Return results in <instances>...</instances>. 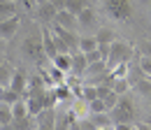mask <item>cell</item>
Returning a JSON list of instances; mask_svg holds the SVG:
<instances>
[{"instance_id":"cell-17","label":"cell","mask_w":151,"mask_h":130,"mask_svg":"<svg viewBox=\"0 0 151 130\" xmlns=\"http://www.w3.org/2000/svg\"><path fill=\"white\" fill-rule=\"evenodd\" d=\"M98 37L95 35H81L79 37V51H84V54H88V51H93V49H98Z\"/></svg>"},{"instance_id":"cell-12","label":"cell","mask_w":151,"mask_h":130,"mask_svg":"<svg viewBox=\"0 0 151 130\" xmlns=\"http://www.w3.org/2000/svg\"><path fill=\"white\" fill-rule=\"evenodd\" d=\"M56 23H60V26H65V28H70V30H75L77 26H79V21H77V14H72V12H68V9H58L56 19H54Z\"/></svg>"},{"instance_id":"cell-11","label":"cell","mask_w":151,"mask_h":130,"mask_svg":"<svg viewBox=\"0 0 151 130\" xmlns=\"http://www.w3.org/2000/svg\"><path fill=\"white\" fill-rule=\"evenodd\" d=\"M51 63L56 65V68H60L63 72H72V51H60V54H56L54 58H51Z\"/></svg>"},{"instance_id":"cell-4","label":"cell","mask_w":151,"mask_h":130,"mask_svg":"<svg viewBox=\"0 0 151 130\" xmlns=\"http://www.w3.org/2000/svg\"><path fill=\"white\" fill-rule=\"evenodd\" d=\"M21 51L28 56V58H33V60H37L40 65L44 63V58H47V54H44V42H42V30H40V35H28L26 40H23V44H21Z\"/></svg>"},{"instance_id":"cell-27","label":"cell","mask_w":151,"mask_h":130,"mask_svg":"<svg viewBox=\"0 0 151 130\" xmlns=\"http://www.w3.org/2000/svg\"><path fill=\"white\" fill-rule=\"evenodd\" d=\"M54 5H56L58 9H65V5H68V0H51Z\"/></svg>"},{"instance_id":"cell-8","label":"cell","mask_w":151,"mask_h":130,"mask_svg":"<svg viewBox=\"0 0 151 130\" xmlns=\"http://www.w3.org/2000/svg\"><path fill=\"white\" fill-rule=\"evenodd\" d=\"M77 21L81 28H91V26H98V12H95L91 5H86L79 14H77Z\"/></svg>"},{"instance_id":"cell-9","label":"cell","mask_w":151,"mask_h":130,"mask_svg":"<svg viewBox=\"0 0 151 130\" xmlns=\"http://www.w3.org/2000/svg\"><path fill=\"white\" fill-rule=\"evenodd\" d=\"M56 14H58V7L51 2V0L37 5V19L42 21V23H51V21L56 19Z\"/></svg>"},{"instance_id":"cell-29","label":"cell","mask_w":151,"mask_h":130,"mask_svg":"<svg viewBox=\"0 0 151 130\" xmlns=\"http://www.w3.org/2000/svg\"><path fill=\"white\" fill-rule=\"evenodd\" d=\"M5 19H7V17H5V14H0V23H2V21H5Z\"/></svg>"},{"instance_id":"cell-2","label":"cell","mask_w":151,"mask_h":130,"mask_svg":"<svg viewBox=\"0 0 151 130\" xmlns=\"http://www.w3.org/2000/svg\"><path fill=\"white\" fill-rule=\"evenodd\" d=\"M132 56H135V44L126 42V40H114L109 47V56H107V68L112 70L119 63H130Z\"/></svg>"},{"instance_id":"cell-24","label":"cell","mask_w":151,"mask_h":130,"mask_svg":"<svg viewBox=\"0 0 151 130\" xmlns=\"http://www.w3.org/2000/svg\"><path fill=\"white\" fill-rule=\"evenodd\" d=\"M137 51L142 56H151V40H142V42L137 44Z\"/></svg>"},{"instance_id":"cell-22","label":"cell","mask_w":151,"mask_h":130,"mask_svg":"<svg viewBox=\"0 0 151 130\" xmlns=\"http://www.w3.org/2000/svg\"><path fill=\"white\" fill-rule=\"evenodd\" d=\"M84 7H86V0H68V5H65V9L72 14H79Z\"/></svg>"},{"instance_id":"cell-18","label":"cell","mask_w":151,"mask_h":130,"mask_svg":"<svg viewBox=\"0 0 151 130\" xmlns=\"http://www.w3.org/2000/svg\"><path fill=\"white\" fill-rule=\"evenodd\" d=\"M95 37H98V42H100V44H112L114 40H116L114 30H112V28H107V26H100V28H98V33H95Z\"/></svg>"},{"instance_id":"cell-3","label":"cell","mask_w":151,"mask_h":130,"mask_svg":"<svg viewBox=\"0 0 151 130\" xmlns=\"http://www.w3.org/2000/svg\"><path fill=\"white\" fill-rule=\"evenodd\" d=\"M102 9L114 21H130L132 19V0H100Z\"/></svg>"},{"instance_id":"cell-10","label":"cell","mask_w":151,"mask_h":130,"mask_svg":"<svg viewBox=\"0 0 151 130\" xmlns=\"http://www.w3.org/2000/svg\"><path fill=\"white\" fill-rule=\"evenodd\" d=\"M86 68H88L86 54H84V51H75V54H72V74L84 77V74H86Z\"/></svg>"},{"instance_id":"cell-34","label":"cell","mask_w":151,"mask_h":130,"mask_svg":"<svg viewBox=\"0 0 151 130\" xmlns=\"http://www.w3.org/2000/svg\"><path fill=\"white\" fill-rule=\"evenodd\" d=\"M0 93H2V86H0Z\"/></svg>"},{"instance_id":"cell-25","label":"cell","mask_w":151,"mask_h":130,"mask_svg":"<svg viewBox=\"0 0 151 130\" xmlns=\"http://www.w3.org/2000/svg\"><path fill=\"white\" fill-rule=\"evenodd\" d=\"M86 58H88V63H98V60H105V58H102V54H100V49H93V51H88V54H86Z\"/></svg>"},{"instance_id":"cell-33","label":"cell","mask_w":151,"mask_h":130,"mask_svg":"<svg viewBox=\"0 0 151 130\" xmlns=\"http://www.w3.org/2000/svg\"><path fill=\"white\" fill-rule=\"evenodd\" d=\"M0 130H2V123H0Z\"/></svg>"},{"instance_id":"cell-15","label":"cell","mask_w":151,"mask_h":130,"mask_svg":"<svg viewBox=\"0 0 151 130\" xmlns=\"http://www.w3.org/2000/svg\"><path fill=\"white\" fill-rule=\"evenodd\" d=\"M12 121H14V111H12V105L0 100V123H2V128H9V126H12Z\"/></svg>"},{"instance_id":"cell-21","label":"cell","mask_w":151,"mask_h":130,"mask_svg":"<svg viewBox=\"0 0 151 130\" xmlns=\"http://www.w3.org/2000/svg\"><path fill=\"white\" fill-rule=\"evenodd\" d=\"M114 91L119 93V95H123V93L130 91V81H128V77H119V79H114Z\"/></svg>"},{"instance_id":"cell-19","label":"cell","mask_w":151,"mask_h":130,"mask_svg":"<svg viewBox=\"0 0 151 130\" xmlns=\"http://www.w3.org/2000/svg\"><path fill=\"white\" fill-rule=\"evenodd\" d=\"M135 91L139 93L147 102H151V79H142V81H135Z\"/></svg>"},{"instance_id":"cell-23","label":"cell","mask_w":151,"mask_h":130,"mask_svg":"<svg viewBox=\"0 0 151 130\" xmlns=\"http://www.w3.org/2000/svg\"><path fill=\"white\" fill-rule=\"evenodd\" d=\"M139 70H142V74L151 77V56H142L139 58Z\"/></svg>"},{"instance_id":"cell-31","label":"cell","mask_w":151,"mask_h":130,"mask_svg":"<svg viewBox=\"0 0 151 130\" xmlns=\"http://www.w3.org/2000/svg\"><path fill=\"white\" fill-rule=\"evenodd\" d=\"M149 17H151V0H149Z\"/></svg>"},{"instance_id":"cell-32","label":"cell","mask_w":151,"mask_h":130,"mask_svg":"<svg viewBox=\"0 0 151 130\" xmlns=\"http://www.w3.org/2000/svg\"><path fill=\"white\" fill-rule=\"evenodd\" d=\"M2 63H5V58H2V56H0V65H2Z\"/></svg>"},{"instance_id":"cell-5","label":"cell","mask_w":151,"mask_h":130,"mask_svg":"<svg viewBox=\"0 0 151 130\" xmlns=\"http://www.w3.org/2000/svg\"><path fill=\"white\" fill-rule=\"evenodd\" d=\"M56 116H58V111L54 109V107H44L40 114H35L37 128H40V130H51V128H56Z\"/></svg>"},{"instance_id":"cell-16","label":"cell","mask_w":151,"mask_h":130,"mask_svg":"<svg viewBox=\"0 0 151 130\" xmlns=\"http://www.w3.org/2000/svg\"><path fill=\"white\" fill-rule=\"evenodd\" d=\"M12 77H14V68H12V65L5 60V63L0 65V86H2V88H9Z\"/></svg>"},{"instance_id":"cell-20","label":"cell","mask_w":151,"mask_h":130,"mask_svg":"<svg viewBox=\"0 0 151 130\" xmlns=\"http://www.w3.org/2000/svg\"><path fill=\"white\" fill-rule=\"evenodd\" d=\"M0 14L14 17L17 14V0H0Z\"/></svg>"},{"instance_id":"cell-7","label":"cell","mask_w":151,"mask_h":130,"mask_svg":"<svg viewBox=\"0 0 151 130\" xmlns=\"http://www.w3.org/2000/svg\"><path fill=\"white\" fill-rule=\"evenodd\" d=\"M88 119H91V123H93L95 130H112L114 128V119L109 111H98V114H88Z\"/></svg>"},{"instance_id":"cell-1","label":"cell","mask_w":151,"mask_h":130,"mask_svg":"<svg viewBox=\"0 0 151 130\" xmlns=\"http://www.w3.org/2000/svg\"><path fill=\"white\" fill-rule=\"evenodd\" d=\"M109 114H112V119H114V130H116V126H132L135 128L137 109H135V102L128 98V93H123L119 98V102L109 109Z\"/></svg>"},{"instance_id":"cell-26","label":"cell","mask_w":151,"mask_h":130,"mask_svg":"<svg viewBox=\"0 0 151 130\" xmlns=\"http://www.w3.org/2000/svg\"><path fill=\"white\" fill-rule=\"evenodd\" d=\"M19 5H23L26 9H33V7H37V0H17Z\"/></svg>"},{"instance_id":"cell-28","label":"cell","mask_w":151,"mask_h":130,"mask_svg":"<svg viewBox=\"0 0 151 130\" xmlns=\"http://www.w3.org/2000/svg\"><path fill=\"white\" fill-rule=\"evenodd\" d=\"M5 44H7V40H2V37H0V54L5 51Z\"/></svg>"},{"instance_id":"cell-6","label":"cell","mask_w":151,"mask_h":130,"mask_svg":"<svg viewBox=\"0 0 151 130\" xmlns=\"http://www.w3.org/2000/svg\"><path fill=\"white\" fill-rule=\"evenodd\" d=\"M19 26H21V19L17 17V14H14V17H7L2 23H0V37L9 42L12 37L19 33Z\"/></svg>"},{"instance_id":"cell-14","label":"cell","mask_w":151,"mask_h":130,"mask_svg":"<svg viewBox=\"0 0 151 130\" xmlns=\"http://www.w3.org/2000/svg\"><path fill=\"white\" fill-rule=\"evenodd\" d=\"M9 128H14V130H30V128H37V121H35L33 114H28V116H23V119H14Z\"/></svg>"},{"instance_id":"cell-13","label":"cell","mask_w":151,"mask_h":130,"mask_svg":"<svg viewBox=\"0 0 151 130\" xmlns=\"http://www.w3.org/2000/svg\"><path fill=\"white\" fill-rule=\"evenodd\" d=\"M9 88H14L17 93L26 95V91H28V77H26V72H23V70H14V77H12Z\"/></svg>"},{"instance_id":"cell-30","label":"cell","mask_w":151,"mask_h":130,"mask_svg":"<svg viewBox=\"0 0 151 130\" xmlns=\"http://www.w3.org/2000/svg\"><path fill=\"white\" fill-rule=\"evenodd\" d=\"M42 2H49V0H37V5H42Z\"/></svg>"}]
</instances>
